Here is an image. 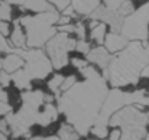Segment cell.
I'll return each instance as SVG.
<instances>
[{
	"instance_id": "cell-28",
	"label": "cell",
	"mask_w": 149,
	"mask_h": 140,
	"mask_svg": "<svg viewBox=\"0 0 149 140\" xmlns=\"http://www.w3.org/2000/svg\"><path fill=\"white\" fill-rule=\"evenodd\" d=\"M0 52H6V53H12L13 52V48L9 46L6 38L3 33H0Z\"/></svg>"
},
{
	"instance_id": "cell-10",
	"label": "cell",
	"mask_w": 149,
	"mask_h": 140,
	"mask_svg": "<svg viewBox=\"0 0 149 140\" xmlns=\"http://www.w3.org/2000/svg\"><path fill=\"white\" fill-rule=\"evenodd\" d=\"M133 13V4L130 0H125V3L119 7V9H110L107 6H99L88 17L91 20H99L103 23H107L111 30L120 32L125 19Z\"/></svg>"
},
{
	"instance_id": "cell-18",
	"label": "cell",
	"mask_w": 149,
	"mask_h": 140,
	"mask_svg": "<svg viewBox=\"0 0 149 140\" xmlns=\"http://www.w3.org/2000/svg\"><path fill=\"white\" fill-rule=\"evenodd\" d=\"M12 81L15 82V85H16L19 90H29L32 80L25 74L23 68H20V69H17L16 72L12 74Z\"/></svg>"
},
{
	"instance_id": "cell-36",
	"label": "cell",
	"mask_w": 149,
	"mask_h": 140,
	"mask_svg": "<svg viewBox=\"0 0 149 140\" xmlns=\"http://www.w3.org/2000/svg\"><path fill=\"white\" fill-rule=\"evenodd\" d=\"M120 137H122V132H120V130H113V132L110 133L109 140H120Z\"/></svg>"
},
{
	"instance_id": "cell-11",
	"label": "cell",
	"mask_w": 149,
	"mask_h": 140,
	"mask_svg": "<svg viewBox=\"0 0 149 140\" xmlns=\"http://www.w3.org/2000/svg\"><path fill=\"white\" fill-rule=\"evenodd\" d=\"M130 41L122 33V32H116V30H110L107 35H106V39H104V46L107 48V51L110 53H117L120 52L122 49L127 46Z\"/></svg>"
},
{
	"instance_id": "cell-23",
	"label": "cell",
	"mask_w": 149,
	"mask_h": 140,
	"mask_svg": "<svg viewBox=\"0 0 149 140\" xmlns=\"http://www.w3.org/2000/svg\"><path fill=\"white\" fill-rule=\"evenodd\" d=\"M91 133H93L96 137H99V139H104V137L107 136V126L96 123V124L91 127Z\"/></svg>"
},
{
	"instance_id": "cell-14",
	"label": "cell",
	"mask_w": 149,
	"mask_h": 140,
	"mask_svg": "<svg viewBox=\"0 0 149 140\" xmlns=\"http://www.w3.org/2000/svg\"><path fill=\"white\" fill-rule=\"evenodd\" d=\"M23 67H25V59L16 52L7 53V56L3 59V71H6L9 74H13Z\"/></svg>"
},
{
	"instance_id": "cell-22",
	"label": "cell",
	"mask_w": 149,
	"mask_h": 140,
	"mask_svg": "<svg viewBox=\"0 0 149 140\" xmlns=\"http://www.w3.org/2000/svg\"><path fill=\"white\" fill-rule=\"evenodd\" d=\"M0 19L4 20V22L12 19V9H10L9 1H1L0 3Z\"/></svg>"
},
{
	"instance_id": "cell-45",
	"label": "cell",
	"mask_w": 149,
	"mask_h": 140,
	"mask_svg": "<svg viewBox=\"0 0 149 140\" xmlns=\"http://www.w3.org/2000/svg\"><path fill=\"white\" fill-rule=\"evenodd\" d=\"M0 1H1V0H0Z\"/></svg>"
},
{
	"instance_id": "cell-34",
	"label": "cell",
	"mask_w": 149,
	"mask_h": 140,
	"mask_svg": "<svg viewBox=\"0 0 149 140\" xmlns=\"http://www.w3.org/2000/svg\"><path fill=\"white\" fill-rule=\"evenodd\" d=\"M0 132L4 133L6 136H7L9 132H10V127H9V123L6 121V119H4V120H0Z\"/></svg>"
},
{
	"instance_id": "cell-32",
	"label": "cell",
	"mask_w": 149,
	"mask_h": 140,
	"mask_svg": "<svg viewBox=\"0 0 149 140\" xmlns=\"http://www.w3.org/2000/svg\"><path fill=\"white\" fill-rule=\"evenodd\" d=\"M72 65H74L75 68L81 69V68H84V67H87V65H88V61H87V59H78V58H72Z\"/></svg>"
},
{
	"instance_id": "cell-15",
	"label": "cell",
	"mask_w": 149,
	"mask_h": 140,
	"mask_svg": "<svg viewBox=\"0 0 149 140\" xmlns=\"http://www.w3.org/2000/svg\"><path fill=\"white\" fill-rule=\"evenodd\" d=\"M75 12L84 16H90L100 6V0H71Z\"/></svg>"
},
{
	"instance_id": "cell-4",
	"label": "cell",
	"mask_w": 149,
	"mask_h": 140,
	"mask_svg": "<svg viewBox=\"0 0 149 140\" xmlns=\"http://www.w3.org/2000/svg\"><path fill=\"white\" fill-rule=\"evenodd\" d=\"M61 15L58 10L51 9L48 12L38 13L35 16H23L19 19L20 25L26 29L28 48H41L58 33V28L54 26L59 22Z\"/></svg>"
},
{
	"instance_id": "cell-39",
	"label": "cell",
	"mask_w": 149,
	"mask_h": 140,
	"mask_svg": "<svg viewBox=\"0 0 149 140\" xmlns=\"http://www.w3.org/2000/svg\"><path fill=\"white\" fill-rule=\"evenodd\" d=\"M6 1H9L10 4H16V6H23L26 3V0H6Z\"/></svg>"
},
{
	"instance_id": "cell-40",
	"label": "cell",
	"mask_w": 149,
	"mask_h": 140,
	"mask_svg": "<svg viewBox=\"0 0 149 140\" xmlns=\"http://www.w3.org/2000/svg\"><path fill=\"white\" fill-rule=\"evenodd\" d=\"M0 101H4V103H7V94L4 93L1 88H0Z\"/></svg>"
},
{
	"instance_id": "cell-13",
	"label": "cell",
	"mask_w": 149,
	"mask_h": 140,
	"mask_svg": "<svg viewBox=\"0 0 149 140\" xmlns=\"http://www.w3.org/2000/svg\"><path fill=\"white\" fill-rule=\"evenodd\" d=\"M58 108H55V105H52V103H47L44 105V110L39 113L38 116V120H36V124L45 127V126H49L51 123H54L56 119H58Z\"/></svg>"
},
{
	"instance_id": "cell-20",
	"label": "cell",
	"mask_w": 149,
	"mask_h": 140,
	"mask_svg": "<svg viewBox=\"0 0 149 140\" xmlns=\"http://www.w3.org/2000/svg\"><path fill=\"white\" fill-rule=\"evenodd\" d=\"M106 30H107L106 23L99 22V25H97V26H94V28L91 29L90 36H91V39H93V41H96L99 45H101V44L104 42V39H106Z\"/></svg>"
},
{
	"instance_id": "cell-17",
	"label": "cell",
	"mask_w": 149,
	"mask_h": 140,
	"mask_svg": "<svg viewBox=\"0 0 149 140\" xmlns=\"http://www.w3.org/2000/svg\"><path fill=\"white\" fill-rule=\"evenodd\" d=\"M10 41H12V44L15 45V48H22V49H25V48L28 46V45H26V36H25V33H23V30H22V28H20V22H19V20L15 22V28H13Z\"/></svg>"
},
{
	"instance_id": "cell-27",
	"label": "cell",
	"mask_w": 149,
	"mask_h": 140,
	"mask_svg": "<svg viewBox=\"0 0 149 140\" xmlns=\"http://www.w3.org/2000/svg\"><path fill=\"white\" fill-rule=\"evenodd\" d=\"M10 81H12V74H9V72H6V71H1V72H0V85H1L3 88H6V87L10 84Z\"/></svg>"
},
{
	"instance_id": "cell-24",
	"label": "cell",
	"mask_w": 149,
	"mask_h": 140,
	"mask_svg": "<svg viewBox=\"0 0 149 140\" xmlns=\"http://www.w3.org/2000/svg\"><path fill=\"white\" fill-rule=\"evenodd\" d=\"M75 49H77L78 52L84 53V55H88V52L91 51V49H90V44L86 42L84 39H78V41H77V46H75Z\"/></svg>"
},
{
	"instance_id": "cell-38",
	"label": "cell",
	"mask_w": 149,
	"mask_h": 140,
	"mask_svg": "<svg viewBox=\"0 0 149 140\" xmlns=\"http://www.w3.org/2000/svg\"><path fill=\"white\" fill-rule=\"evenodd\" d=\"M31 140H61L56 136H48V137H31Z\"/></svg>"
},
{
	"instance_id": "cell-9",
	"label": "cell",
	"mask_w": 149,
	"mask_h": 140,
	"mask_svg": "<svg viewBox=\"0 0 149 140\" xmlns=\"http://www.w3.org/2000/svg\"><path fill=\"white\" fill-rule=\"evenodd\" d=\"M67 32H58L52 39L47 42V53L49 56L54 69H61L68 64V52L77 46V41L68 36Z\"/></svg>"
},
{
	"instance_id": "cell-3",
	"label": "cell",
	"mask_w": 149,
	"mask_h": 140,
	"mask_svg": "<svg viewBox=\"0 0 149 140\" xmlns=\"http://www.w3.org/2000/svg\"><path fill=\"white\" fill-rule=\"evenodd\" d=\"M45 95L47 94L41 90L36 91H25L22 93V107L20 110L13 114L12 111L6 114V121L9 123L10 133L12 136L22 137V136H29V129L32 124H36L38 116H39V108L45 103Z\"/></svg>"
},
{
	"instance_id": "cell-1",
	"label": "cell",
	"mask_w": 149,
	"mask_h": 140,
	"mask_svg": "<svg viewBox=\"0 0 149 140\" xmlns=\"http://www.w3.org/2000/svg\"><path fill=\"white\" fill-rule=\"evenodd\" d=\"M80 72L84 81L75 82L56 100L58 110L65 114L67 121L72 124L81 136H87L99 119L109 90L107 80L100 75L93 65L81 68Z\"/></svg>"
},
{
	"instance_id": "cell-42",
	"label": "cell",
	"mask_w": 149,
	"mask_h": 140,
	"mask_svg": "<svg viewBox=\"0 0 149 140\" xmlns=\"http://www.w3.org/2000/svg\"><path fill=\"white\" fill-rule=\"evenodd\" d=\"M0 140H7L6 134H4V133H1V132H0Z\"/></svg>"
},
{
	"instance_id": "cell-2",
	"label": "cell",
	"mask_w": 149,
	"mask_h": 140,
	"mask_svg": "<svg viewBox=\"0 0 149 140\" xmlns=\"http://www.w3.org/2000/svg\"><path fill=\"white\" fill-rule=\"evenodd\" d=\"M149 64V41H130L127 46L117 52L109 67L103 69V77L113 88L138 84L142 71Z\"/></svg>"
},
{
	"instance_id": "cell-7",
	"label": "cell",
	"mask_w": 149,
	"mask_h": 140,
	"mask_svg": "<svg viewBox=\"0 0 149 140\" xmlns=\"http://www.w3.org/2000/svg\"><path fill=\"white\" fill-rule=\"evenodd\" d=\"M13 52L19 53L25 59L26 64L23 67V71L31 80L47 78L54 68L48 53L45 51H42L41 48H31V49L13 48Z\"/></svg>"
},
{
	"instance_id": "cell-25",
	"label": "cell",
	"mask_w": 149,
	"mask_h": 140,
	"mask_svg": "<svg viewBox=\"0 0 149 140\" xmlns=\"http://www.w3.org/2000/svg\"><path fill=\"white\" fill-rule=\"evenodd\" d=\"M51 4H54L59 12H62L64 9H67L70 4H71V0H48Z\"/></svg>"
},
{
	"instance_id": "cell-33",
	"label": "cell",
	"mask_w": 149,
	"mask_h": 140,
	"mask_svg": "<svg viewBox=\"0 0 149 140\" xmlns=\"http://www.w3.org/2000/svg\"><path fill=\"white\" fill-rule=\"evenodd\" d=\"M10 111H12V107H10L7 103L0 101V116H6V114L10 113Z\"/></svg>"
},
{
	"instance_id": "cell-6",
	"label": "cell",
	"mask_w": 149,
	"mask_h": 140,
	"mask_svg": "<svg viewBox=\"0 0 149 140\" xmlns=\"http://www.w3.org/2000/svg\"><path fill=\"white\" fill-rule=\"evenodd\" d=\"M149 105V94H146L145 90L133 91V93H123L117 88H113L109 91L106 101L103 104V108L100 111V116L96 123L107 126L110 123L111 116L119 111L120 108L126 105Z\"/></svg>"
},
{
	"instance_id": "cell-29",
	"label": "cell",
	"mask_w": 149,
	"mask_h": 140,
	"mask_svg": "<svg viewBox=\"0 0 149 140\" xmlns=\"http://www.w3.org/2000/svg\"><path fill=\"white\" fill-rule=\"evenodd\" d=\"M75 35H77L80 39H84V38H86V26H84L81 22L75 23Z\"/></svg>"
},
{
	"instance_id": "cell-35",
	"label": "cell",
	"mask_w": 149,
	"mask_h": 140,
	"mask_svg": "<svg viewBox=\"0 0 149 140\" xmlns=\"http://www.w3.org/2000/svg\"><path fill=\"white\" fill-rule=\"evenodd\" d=\"M0 33H3L4 36L9 35V25L4 20H1V19H0Z\"/></svg>"
},
{
	"instance_id": "cell-30",
	"label": "cell",
	"mask_w": 149,
	"mask_h": 140,
	"mask_svg": "<svg viewBox=\"0 0 149 140\" xmlns=\"http://www.w3.org/2000/svg\"><path fill=\"white\" fill-rule=\"evenodd\" d=\"M103 1H104V6L110 9H119L125 3V0H103Z\"/></svg>"
},
{
	"instance_id": "cell-5",
	"label": "cell",
	"mask_w": 149,
	"mask_h": 140,
	"mask_svg": "<svg viewBox=\"0 0 149 140\" xmlns=\"http://www.w3.org/2000/svg\"><path fill=\"white\" fill-rule=\"evenodd\" d=\"M149 114L141 111L136 105H126L116 111L110 119V126L122 129L120 140H142L146 137Z\"/></svg>"
},
{
	"instance_id": "cell-44",
	"label": "cell",
	"mask_w": 149,
	"mask_h": 140,
	"mask_svg": "<svg viewBox=\"0 0 149 140\" xmlns=\"http://www.w3.org/2000/svg\"><path fill=\"white\" fill-rule=\"evenodd\" d=\"M148 121H149V120H148ZM146 140H149V134H148V136H146Z\"/></svg>"
},
{
	"instance_id": "cell-16",
	"label": "cell",
	"mask_w": 149,
	"mask_h": 140,
	"mask_svg": "<svg viewBox=\"0 0 149 140\" xmlns=\"http://www.w3.org/2000/svg\"><path fill=\"white\" fill-rule=\"evenodd\" d=\"M22 9H26V10H31L35 13H44L54 7L48 0H26V3L22 6Z\"/></svg>"
},
{
	"instance_id": "cell-12",
	"label": "cell",
	"mask_w": 149,
	"mask_h": 140,
	"mask_svg": "<svg viewBox=\"0 0 149 140\" xmlns=\"http://www.w3.org/2000/svg\"><path fill=\"white\" fill-rule=\"evenodd\" d=\"M113 59V56L110 55V52L107 51L106 46H97V48H93L88 55H87V61L91 62V64H96L97 67L100 68H107L110 61Z\"/></svg>"
},
{
	"instance_id": "cell-21",
	"label": "cell",
	"mask_w": 149,
	"mask_h": 140,
	"mask_svg": "<svg viewBox=\"0 0 149 140\" xmlns=\"http://www.w3.org/2000/svg\"><path fill=\"white\" fill-rule=\"evenodd\" d=\"M64 80H65V78H64L62 75L56 74V75H54V77H52V80H49V82H48L49 90L55 94V97H56V98L59 97V91H61V87H62Z\"/></svg>"
},
{
	"instance_id": "cell-19",
	"label": "cell",
	"mask_w": 149,
	"mask_h": 140,
	"mask_svg": "<svg viewBox=\"0 0 149 140\" xmlns=\"http://www.w3.org/2000/svg\"><path fill=\"white\" fill-rule=\"evenodd\" d=\"M80 133L75 130V127L70 123H65L59 127L58 130V137L61 140H78L80 139Z\"/></svg>"
},
{
	"instance_id": "cell-37",
	"label": "cell",
	"mask_w": 149,
	"mask_h": 140,
	"mask_svg": "<svg viewBox=\"0 0 149 140\" xmlns=\"http://www.w3.org/2000/svg\"><path fill=\"white\" fill-rule=\"evenodd\" d=\"M70 19H71V16H65V15H61L58 25H68V23H70Z\"/></svg>"
},
{
	"instance_id": "cell-8",
	"label": "cell",
	"mask_w": 149,
	"mask_h": 140,
	"mask_svg": "<svg viewBox=\"0 0 149 140\" xmlns=\"http://www.w3.org/2000/svg\"><path fill=\"white\" fill-rule=\"evenodd\" d=\"M129 41H146L149 36V3L130 13L120 30Z\"/></svg>"
},
{
	"instance_id": "cell-41",
	"label": "cell",
	"mask_w": 149,
	"mask_h": 140,
	"mask_svg": "<svg viewBox=\"0 0 149 140\" xmlns=\"http://www.w3.org/2000/svg\"><path fill=\"white\" fill-rule=\"evenodd\" d=\"M55 98L56 97H54V95H45V103H52Z\"/></svg>"
},
{
	"instance_id": "cell-31",
	"label": "cell",
	"mask_w": 149,
	"mask_h": 140,
	"mask_svg": "<svg viewBox=\"0 0 149 140\" xmlns=\"http://www.w3.org/2000/svg\"><path fill=\"white\" fill-rule=\"evenodd\" d=\"M58 32H67V33H75V25H58Z\"/></svg>"
},
{
	"instance_id": "cell-43",
	"label": "cell",
	"mask_w": 149,
	"mask_h": 140,
	"mask_svg": "<svg viewBox=\"0 0 149 140\" xmlns=\"http://www.w3.org/2000/svg\"><path fill=\"white\" fill-rule=\"evenodd\" d=\"M1 69H3V59L0 58V72H1Z\"/></svg>"
},
{
	"instance_id": "cell-26",
	"label": "cell",
	"mask_w": 149,
	"mask_h": 140,
	"mask_svg": "<svg viewBox=\"0 0 149 140\" xmlns=\"http://www.w3.org/2000/svg\"><path fill=\"white\" fill-rule=\"evenodd\" d=\"M77 82V78L74 77V75H70V77H67L65 80H64V82H62V87H61V91L64 93V91H67V90H70L74 84Z\"/></svg>"
}]
</instances>
